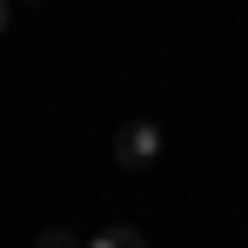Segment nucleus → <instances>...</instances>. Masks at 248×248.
<instances>
[{
	"mask_svg": "<svg viewBox=\"0 0 248 248\" xmlns=\"http://www.w3.org/2000/svg\"><path fill=\"white\" fill-rule=\"evenodd\" d=\"M155 155H161V127L155 121H127L121 134H114V161L121 168H148Z\"/></svg>",
	"mask_w": 248,
	"mask_h": 248,
	"instance_id": "1",
	"label": "nucleus"
},
{
	"mask_svg": "<svg viewBox=\"0 0 248 248\" xmlns=\"http://www.w3.org/2000/svg\"><path fill=\"white\" fill-rule=\"evenodd\" d=\"M87 248H148V235L141 228H108V235H94Z\"/></svg>",
	"mask_w": 248,
	"mask_h": 248,
	"instance_id": "2",
	"label": "nucleus"
},
{
	"mask_svg": "<svg viewBox=\"0 0 248 248\" xmlns=\"http://www.w3.org/2000/svg\"><path fill=\"white\" fill-rule=\"evenodd\" d=\"M34 248H87V242L74 235V228H41V235H34Z\"/></svg>",
	"mask_w": 248,
	"mask_h": 248,
	"instance_id": "3",
	"label": "nucleus"
},
{
	"mask_svg": "<svg viewBox=\"0 0 248 248\" xmlns=\"http://www.w3.org/2000/svg\"><path fill=\"white\" fill-rule=\"evenodd\" d=\"M7 20H14V0H0V34H7Z\"/></svg>",
	"mask_w": 248,
	"mask_h": 248,
	"instance_id": "4",
	"label": "nucleus"
}]
</instances>
